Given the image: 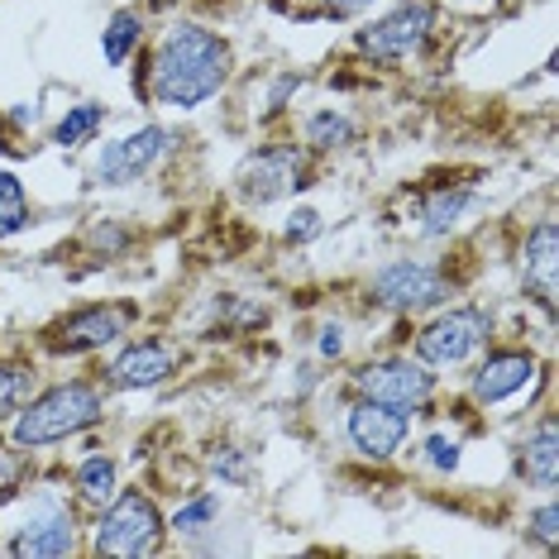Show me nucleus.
I'll return each mask as SVG.
<instances>
[{
  "label": "nucleus",
  "mask_w": 559,
  "mask_h": 559,
  "mask_svg": "<svg viewBox=\"0 0 559 559\" xmlns=\"http://www.w3.org/2000/svg\"><path fill=\"white\" fill-rule=\"evenodd\" d=\"M235 48L225 34H215L201 20H177L163 29L148 58V96L163 110H201L230 86Z\"/></svg>",
  "instance_id": "nucleus-1"
},
{
  "label": "nucleus",
  "mask_w": 559,
  "mask_h": 559,
  "mask_svg": "<svg viewBox=\"0 0 559 559\" xmlns=\"http://www.w3.org/2000/svg\"><path fill=\"white\" fill-rule=\"evenodd\" d=\"M100 416H106V397L92 378H72V383H53L44 388L39 397H29L15 412V426H10V440L20 450H48V444H62L82 430H92Z\"/></svg>",
  "instance_id": "nucleus-2"
},
{
  "label": "nucleus",
  "mask_w": 559,
  "mask_h": 559,
  "mask_svg": "<svg viewBox=\"0 0 559 559\" xmlns=\"http://www.w3.org/2000/svg\"><path fill=\"white\" fill-rule=\"evenodd\" d=\"M450 297H454L450 273L426 259H392L368 277V301L397 316L440 311V307H450Z\"/></svg>",
  "instance_id": "nucleus-3"
},
{
  "label": "nucleus",
  "mask_w": 559,
  "mask_h": 559,
  "mask_svg": "<svg viewBox=\"0 0 559 559\" xmlns=\"http://www.w3.org/2000/svg\"><path fill=\"white\" fill-rule=\"evenodd\" d=\"M163 536H168V521H163L158 502L144 498V492H120L100 507L96 521V555H116V559H144L163 550Z\"/></svg>",
  "instance_id": "nucleus-4"
},
{
  "label": "nucleus",
  "mask_w": 559,
  "mask_h": 559,
  "mask_svg": "<svg viewBox=\"0 0 559 559\" xmlns=\"http://www.w3.org/2000/svg\"><path fill=\"white\" fill-rule=\"evenodd\" d=\"M436 24H440V10L430 5V0H402L388 15L354 29V53L368 62H406L430 44Z\"/></svg>",
  "instance_id": "nucleus-5"
},
{
  "label": "nucleus",
  "mask_w": 559,
  "mask_h": 559,
  "mask_svg": "<svg viewBox=\"0 0 559 559\" xmlns=\"http://www.w3.org/2000/svg\"><path fill=\"white\" fill-rule=\"evenodd\" d=\"M492 340V316L483 307H450L416 335V359L426 368H460Z\"/></svg>",
  "instance_id": "nucleus-6"
},
{
  "label": "nucleus",
  "mask_w": 559,
  "mask_h": 559,
  "mask_svg": "<svg viewBox=\"0 0 559 559\" xmlns=\"http://www.w3.org/2000/svg\"><path fill=\"white\" fill-rule=\"evenodd\" d=\"M311 177H307V154L297 144H269V148H253V154L239 163L235 173V192L249 201V206H273L292 192H307Z\"/></svg>",
  "instance_id": "nucleus-7"
},
{
  "label": "nucleus",
  "mask_w": 559,
  "mask_h": 559,
  "mask_svg": "<svg viewBox=\"0 0 559 559\" xmlns=\"http://www.w3.org/2000/svg\"><path fill=\"white\" fill-rule=\"evenodd\" d=\"M177 144H182V134H177L173 124H139L134 134H124V139H116V144L100 148L96 182L100 187H134V182H144V177L154 173Z\"/></svg>",
  "instance_id": "nucleus-8"
},
{
  "label": "nucleus",
  "mask_w": 559,
  "mask_h": 559,
  "mask_svg": "<svg viewBox=\"0 0 559 559\" xmlns=\"http://www.w3.org/2000/svg\"><path fill=\"white\" fill-rule=\"evenodd\" d=\"M354 388L359 397L402 406V412H426L430 397H436V373L421 359H406V354H388V359H368L359 373H354Z\"/></svg>",
  "instance_id": "nucleus-9"
},
{
  "label": "nucleus",
  "mask_w": 559,
  "mask_h": 559,
  "mask_svg": "<svg viewBox=\"0 0 559 559\" xmlns=\"http://www.w3.org/2000/svg\"><path fill=\"white\" fill-rule=\"evenodd\" d=\"M134 307H120V301H92V307L68 311L62 321H53L44 330V345L53 354H96L130 330Z\"/></svg>",
  "instance_id": "nucleus-10"
},
{
  "label": "nucleus",
  "mask_w": 559,
  "mask_h": 559,
  "mask_svg": "<svg viewBox=\"0 0 559 559\" xmlns=\"http://www.w3.org/2000/svg\"><path fill=\"white\" fill-rule=\"evenodd\" d=\"M72 550H78V516L58 498L34 502L24 526L15 531V540H10V555L15 559H68Z\"/></svg>",
  "instance_id": "nucleus-11"
},
{
  "label": "nucleus",
  "mask_w": 559,
  "mask_h": 559,
  "mask_svg": "<svg viewBox=\"0 0 559 559\" xmlns=\"http://www.w3.org/2000/svg\"><path fill=\"white\" fill-rule=\"evenodd\" d=\"M345 436L364 460H392V454L406 444V436H412V412L373 402V397H359L345 416Z\"/></svg>",
  "instance_id": "nucleus-12"
},
{
  "label": "nucleus",
  "mask_w": 559,
  "mask_h": 559,
  "mask_svg": "<svg viewBox=\"0 0 559 559\" xmlns=\"http://www.w3.org/2000/svg\"><path fill=\"white\" fill-rule=\"evenodd\" d=\"M540 378V359L531 349H492L474 373H468V397L478 406H502L516 392H526Z\"/></svg>",
  "instance_id": "nucleus-13"
},
{
  "label": "nucleus",
  "mask_w": 559,
  "mask_h": 559,
  "mask_svg": "<svg viewBox=\"0 0 559 559\" xmlns=\"http://www.w3.org/2000/svg\"><path fill=\"white\" fill-rule=\"evenodd\" d=\"M173 368H177V354L163 345V340H134V345H124L116 359H110L106 383L116 392H144V388L168 383Z\"/></svg>",
  "instance_id": "nucleus-14"
},
{
  "label": "nucleus",
  "mask_w": 559,
  "mask_h": 559,
  "mask_svg": "<svg viewBox=\"0 0 559 559\" xmlns=\"http://www.w3.org/2000/svg\"><path fill=\"white\" fill-rule=\"evenodd\" d=\"M483 206V197L474 192V187H460V182H444V187H430V192L421 197V206H416V230H421L426 239H444L454 235L464 225V215H474Z\"/></svg>",
  "instance_id": "nucleus-15"
},
{
  "label": "nucleus",
  "mask_w": 559,
  "mask_h": 559,
  "mask_svg": "<svg viewBox=\"0 0 559 559\" xmlns=\"http://www.w3.org/2000/svg\"><path fill=\"white\" fill-rule=\"evenodd\" d=\"M555 269H559V230L555 221H540L521 245V277H526V292L545 311H555Z\"/></svg>",
  "instance_id": "nucleus-16"
},
{
  "label": "nucleus",
  "mask_w": 559,
  "mask_h": 559,
  "mask_svg": "<svg viewBox=\"0 0 559 559\" xmlns=\"http://www.w3.org/2000/svg\"><path fill=\"white\" fill-rule=\"evenodd\" d=\"M521 474H526L531 488L555 492V483H559V430H555V416H540V426L521 440Z\"/></svg>",
  "instance_id": "nucleus-17"
},
{
  "label": "nucleus",
  "mask_w": 559,
  "mask_h": 559,
  "mask_svg": "<svg viewBox=\"0 0 559 559\" xmlns=\"http://www.w3.org/2000/svg\"><path fill=\"white\" fill-rule=\"evenodd\" d=\"M139 44H144V10L120 5L106 20V29H100V58H106V68H124L139 53Z\"/></svg>",
  "instance_id": "nucleus-18"
},
{
  "label": "nucleus",
  "mask_w": 559,
  "mask_h": 559,
  "mask_svg": "<svg viewBox=\"0 0 559 559\" xmlns=\"http://www.w3.org/2000/svg\"><path fill=\"white\" fill-rule=\"evenodd\" d=\"M301 139H307L311 154H335V148L354 144V120L345 116V110H335V106L311 110L307 124H301Z\"/></svg>",
  "instance_id": "nucleus-19"
},
{
  "label": "nucleus",
  "mask_w": 559,
  "mask_h": 559,
  "mask_svg": "<svg viewBox=\"0 0 559 559\" xmlns=\"http://www.w3.org/2000/svg\"><path fill=\"white\" fill-rule=\"evenodd\" d=\"M72 483H78V498L92 502V507H106L110 498H116L120 488V468L110 454H86V460L72 468Z\"/></svg>",
  "instance_id": "nucleus-20"
},
{
  "label": "nucleus",
  "mask_w": 559,
  "mask_h": 559,
  "mask_svg": "<svg viewBox=\"0 0 559 559\" xmlns=\"http://www.w3.org/2000/svg\"><path fill=\"white\" fill-rule=\"evenodd\" d=\"M100 130H106V106H100V100H78V106H68V116L53 124V144L82 148V144H92Z\"/></svg>",
  "instance_id": "nucleus-21"
},
{
  "label": "nucleus",
  "mask_w": 559,
  "mask_h": 559,
  "mask_svg": "<svg viewBox=\"0 0 559 559\" xmlns=\"http://www.w3.org/2000/svg\"><path fill=\"white\" fill-rule=\"evenodd\" d=\"M34 225V206H29V192H24V182L10 168H0V245L5 239L24 235Z\"/></svg>",
  "instance_id": "nucleus-22"
},
{
  "label": "nucleus",
  "mask_w": 559,
  "mask_h": 559,
  "mask_svg": "<svg viewBox=\"0 0 559 559\" xmlns=\"http://www.w3.org/2000/svg\"><path fill=\"white\" fill-rule=\"evenodd\" d=\"M215 521H221V492H192L182 507L173 512L168 531H177V536H201V531H211Z\"/></svg>",
  "instance_id": "nucleus-23"
},
{
  "label": "nucleus",
  "mask_w": 559,
  "mask_h": 559,
  "mask_svg": "<svg viewBox=\"0 0 559 559\" xmlns=\"http://www.w3.org/2000/svg\"><path fill=\"white\" fill-rule=\"evenodd\" d=\"M29 388H34V373L24 364H10L0 359V421L15 416L24 402H29Z\"/></svg>",
  "instance_id": "nucleus-24"
},
{
  "label": "nucleus",
  "mask_w": 559,
  "mask_h": 559,
  "mask_svg": "<svg viewBox=\"0 0 559 559\" xmlns=\"http://www.w3.org/2000/svg\"><path fill=\"white\" fill-rule=\"evenodd\" d=\"M421 460L436 468V474H454V468L464 464V450H460V440H450V436H430L421 444Z\"/></svg>",
  "instance_id": "nucleus-25"
},
{
  "label": "nucleus",
  "mask_w": 559,
  "mask_h": 559,
  "mask_svg": "<svg viewBox=\"0 0 559 559\" xmlns=\"http://www.w3.org/2000/svg\"><path fill=\"white\" fill-rule=\"evenodd\" d=\"M526 531L545 545V550H559V507H555V498H545L536 512L526 516Z\"/></svg>",
  "instance_id": "nucleus-26"
},
{
  "label": "nucleus",
  "mask_w": 559,
  "mask_h": 559,
  "mask_svg": "<svg viewBox=\"0 0 559 559\" xmlns=\"http://www.w3.org/2000/svg\"><path fill=\"white\" fill-rule=\"evenodd\" d=\"M316 235H321V211L301 206V211L287 215V245H311Z\"/></svg>",
  "instance_id": "nucleus-27"
},
{
  "label": "nucleus",
  "mask_w": 559,
  "mask_h": 559,
  "mask_svg": "<svg viewBox=\"0 0 559 559\" xmlns=\"http://www.w3.org/2000/svg\"><path fill=\"white\" fill-rule=\"evenodd\" d=\"M364 10H373V0H321L325 20H359Z\"/></svg>",
  "instance_id": "nucleus-28"
},
{
  "label": "nucleus",
  "mask_w": 559,
  "mask_h": 559,
  "mask_svg": "<svg viewBox=\"0 0 559 559\" xmlns=\"http://www.w3.org/2000/svg\"><path fill=\"white\" fill-rule=\"evenodd\" d=\"M297 86H301V78H297V72H283V78L273 82V92H269V116H277V110L287 106V96L297 92Z\"/></svg>",
  "instance_id": "nucleus-29"
},
{
  "label": "nucleus",
  "mask_w": 559,
  "mask_h": 559,
  "mask_svg": "<svg viewBox=\"0 0 559 559\" xmlns=\"http://www.w3.org/2000/svg\"><path fill=\"white\" fill-rule=\"evenodd\" d=\"M340 354H345V325H325L321 330V359H340Z\"/></svg>",
  "instance_id": "nucleus-30"
},
{
  "label": "nucleus",
  "mask_w": 559,
  "mask_h": 559,
  "mask_svg": "<svg viewBox=\"0 0 559 559\" xmlns=\"http://www.w3.org/2000/svg\"><path fill=\"white\" fill-rule=\"evenodd\" d=\"M215 474H221L225 483H239V478H245V454H215Z\"/></svg>",
  "instance_id": "nucleus-31"
},
{
  "label": "nucleus",
  "mask_w": 559,
  "mask_h": 559,
  "mask_svg": "<svg viewBox=\"0 0 559 559\" xmlns=\"http://www.w3.org/2000/svg\"><path fill=\"white\" fill-rule=\"evenodd\" d=\"M173 5H182V0H148V10H173Z\"/></svg>",
  "instance_id": "nucleus-32"
}]
</instances>
